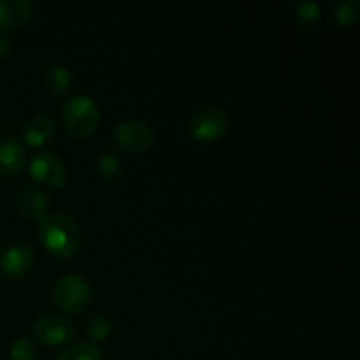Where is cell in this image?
Segmentation results:
<instances>
[{
	"instance_id": "277c9868",
	"label": "cell",
	"mask_w": 360,
	"mask_h": 360,
	"mask_svg": "<svg viewBox=\"0 0 360 360\" xmlns=\"http://www.w3.org/2000/svg\"><path fill=\"white\" fill-rule=\"evenodd\" d=\"M32 334L35 340L44 347H62L70 343L76 336V326L72 320L65 319L56 313L39 316L32 327Z\"/></svg>"
},
{
	"instance_id": "8fae6325",
	"label": "cell",
	"mask_w": 360,
	"mask_h": 360,
	"mask_svg": "<svg viewBox=\"0 0 360 360\" xmlns=\"http://www.w3.org/2000/svg\"><path fill=\"white\" fill-rule=\"evenodd\" d=\"M56 123L49 115H35L23 125L21 136L28 146H42L55 136Z\"/></svg>"
},
{
	"instance_id": "6da1fadb",
	"label": "cell",
	"mask_w": 360,
	"mask_h": 360,
	"mask_svg": "<svg viewBox=\"0 0 360 360\" xmlns=\"http://www.w3.org/2000/svg\"><path fill=\"white\" fill-rule=\"evenodd\" d=\"M39 236L46 250L58 259H70L81 246V229L69 214H46L39 224Z\"/></svg>"
},
{
	"instance_id": "ba28073f",
	"label": "cell",
	"mask_w": 360,
	"mask_h": 360,
	"mask_svg": "<svg viewBox=\"0 0 360 360\" xmlns=\"http://www.w3.org/2000/svg\"><path fill=\"white\" fill-rule=\"evenodd\" d=\"M32 266H34V252L30 246L21 245V243L7 246L0 255V271L4 276L13 278V280L27 276Z\"/></svg>"
},
{
	"instance_id": "9a60e30c",
	"label": "cell",
	"mask_w": 360,
	"mask_h": 360,
	"mask_svg": "<svg viewBox=\"0 0 360 360\" xmlns=\"http://www.w3.org/2000/svg\"><path fill=\"white\" fill-rule=\"evenodd\" d=\"M102 352L94 343H77L60 352L56 360H102Z\"/></svg>"
},
{
	"instance_id": "5b68a950",
	"label": "cell",
	"mask_w": 360,
	"mask_h": 360,
	"mask_svg": "<svg viewBox=\"0 0 360 360\" xmlns=\"http://www.w3.org/2000/svg\"><path fill=\"white\" fill-rule=\"evenodd\" d=\"M229 115L220 108L207 105L195 111L190 118L188 130L195 139L214 141L220 139L229 130Z\"/></svg>"
},
{
	"instance_id": "7a4b0ae2",
	"label": "cell",
	"mask_w": 360,
	"mask_h": 360,
	"mask_svg": "<svg viewBox=\"0 0 360 360\" xmlns=\"http://www.w3.org/2000/svg\"><path fill=\"white\" fill-rule=\"evenodd\" d=\"M62 120L65 130L77 139L94 136L101 122L97 102L88 95H72L62 108Z\"/></svg>"
},
{
	"instance_id": "d6986e66",
	"label": "cell",
	"mask_w": 360,
	"mask_h": 360,
	"mask_svg": "<svg viewBox=\"0 0 360 360\" xmlns=\"http://www.w3.org/2000/svg\"><path fill=\"white\" fill-rule=\"evenodd\" d=\"M11 360H35V347L28 338H18L9 352Z\"/></svg>"
},
{
	"instance_id": "3957f363",
	"label": "cell",
	"mask_w": 360,
	"mask_h": 360,
	"mask_svg": "<svg viewBox=\"0 0 360 360\" xmlns=\"http://www.w3.org/2000/svg\"><path fill=\"white\" fill-rule=\"evenodd\" d=\"M53 301L67 313H81L91 302V287L79 274H65L53 287Z\"/></svg>"
},
{
	"instance_id": "5bb4252c",
	"label": "cell",
	"mask_w": 360,
	"mask_h": 360,
	"mask_svg": "<svg viewBox=\"0 0 360 360\" xmlns=\"http://www.w3.org/2000/svg\"><path fill=\"white\" fill-rule=\"evenodd\" d=\"M294 20L302 30H313L320 23V6L313 0H301L294 7Z\"/></svg>"
},
{
	"instance_id": "7c38bea8",
	"label": "cell",
	"mask_w": 360,
	"mask_h": 360,
	"mask_svg": "<svg viewBox=\"0 0 360 360\" xmlns=\"http://www.w3.org/2000/svg\"><path fill=\"white\" fill-rule=\"evenodd\" d=\"M16 207L23 217L41 220L46 217L48 200H46L44 193L35 186H23L16 193Z\"/></svg>"
},
{
	"instance_id": "ffe728a7",
	"label": "cell",
	"mask_w": 360,
	"mask_h": 360,
	"mask_svg": "<svg viewBox=\"0 0 360 360\" xmlns=\"http://www.w3.org/2000/svg\"><path fill=\"white\" fill-rule=\"evenodd\" d=\"M9 51H11V41L7 37H4V35H0V58H4Z\"/></svg>"
},
{
	"instance_id": "30bf717a",
	"label": "cell",
	"mask_w": 360,
	"mask_h": 360,
	"mask_svg": "<svg viewBox=\"0 0 360 360\" xmlns=\"http://www.w3.org/2000/svg\"><path fill=\"white\" fill-rule=\"evenodd\" d=\"M34 4L30 0H0V28L18 30L30 18Z\"/></svg>"
},
{
	"instance_id": "e0dca14e",
	"label": "cell",
	"mask_w": 360,
	"mask_h": 360,
	"mask_svg": "<svg viewBox=\"0 0 360 360\" xmlns=\"http://www.w3.org/2000/svg\"><path fill=\"white\" fill-rule=\"evenodd\" d=\"M97 172L104 181H115L122 174V162L112 151H102L97 158Z\"/></svg>"
},
{
	"instance_id": "8992f818",
	"label": "cell",
	"mask_w": 360,
	"mask_h": 360,
	"mask_svg": "<svg viewBox=\"0 0 360 360\" xmlns=\"http://www.w3.org/2000/svg\"><path fill=\"white\" fill-rule=\"evenodd\" d=\"M30 176L41 185L49 188H60L65 185L67 167L62 158L53 151H41L30 158L28 165Z\"/></svg>"
},
{
	"instance_id": "4fadbf2b",
	"label": "cell",
	"mask_w": 360,
	"mask_h": 360,
	"mask_svg": "<svg viewBox=\"0 0 360 360\" xmlns=\"http://www.w3.org/2000/svg\"><path fill=\"white\" fill-rule=\"evenodd\" d=\"M70 81H72V76H70V70L65 65L55 63V65L46 67L44 83L51 94L58 95V97L65 95L70 88Z\"/></svg>"
},
{
	"instance_id": "9c48e42d",
	"label": "cell",
	"mask_w": 360,
	"mask_h": 360,
	"mask_svg": "<svg viewBox=\"0 0 360 360\" xmlns=\"http://www.w3.org/2000/svg\"><path fill=\"white\" fill-rule=\"evenodd\" d=\"M27 153L23 144L7 136H0V176H13L23 169Z\"/></svg>"
},
{
	"instance_id": "2e32d148",
	"label": "cell",
	"mask_w": 360,
	"mask_h": 360,
	"mask_svg": "<svg viewBox=\"0 0 360 360\" xmlns=\"http://www.w3.org/2000/svg\"><path fill=\"white\" fill-rule=\"evenodd\" d=\"M111 319L105 315H91L86 320V326H84L86 336L90 338V343L94 345L108 340L109 334H111Z\"/></svg>"
},
{
	"instance_id": "ac0fdd59",
	"label": "cell",
	"mask_w": 360,
	"mask_h": 360,
	"mask_svg": "<svg viewBox=\"0 0 360 360\" xmlns=\"http://www.w3.org/2000/svg\"><path fill=\"white\" fill-rule=\"evenodd\" d=\"M360 14L359 0H340L334 4V18L340 25H352Z\"/></svg>"
},
{
	"instance_id": "52a82bcc",
	"label": "cell",
	"mask_w": 360,
	"mask_h": 360,
	"mask_svg": "<svg viewBox=\"0 0 360 360\" xmlns=\"http://www.w3.org/2000/svg\"><path fill=\"white\" fill-rule=\"evenodd\" d=\"M116 144L127 153H143L153 143V130L141 120H125L115 127Z\"/></svg>"
}]
</instances>
